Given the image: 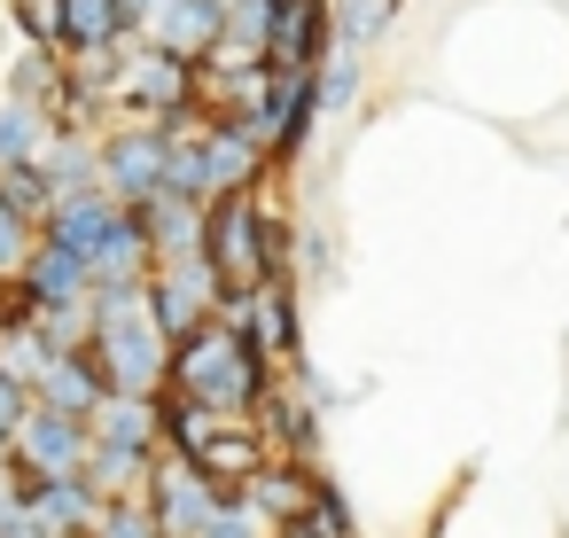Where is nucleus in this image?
<instances>
[{"label": "nucleus", "instance_id": "obj_10", "mask_svg": "<svg viewBox=\"0 0 569 538\" xmlns=\"http://www.w3.org/2000/svg\"><path fill=\"white\" fill-rule=\"evenodd\" d=\"M56 406H63V414H87V406H94V375H87V367H56Z\"/></svg>", "mask_w": 569, "mask_h": 538}, {"label": "nucleus", "instance_id": "obj_6", "mask_svg": "<svg viewBox=\"0 0 569 538\" xmlns=\"http://www.w3.org/2000/svg\"><path fill=\"white\" fill-rule=\"evenodd\" d=\"M87 281H94V273H87V258H71V250H56V242L32 258V297H48V305H71Z\"/></svg>", "mask_w": 569, "mask_h": 538}, {"label": "nucleus", "instance_id": "obj_3", "mask_svg": "<svg viewBox=\"0 0 569 538\" xmlns=\"http://www.w3.org/2000/svg\"><path fill=\"white\" fill-rule=\"evenodd\" d=\"M102 172H110L118 196H157V188H164V141H157V133H126V141L102 157Z\"/></svg>", "mask_w": 569, "mask_h": 538}, {"label": "nucleus", "instance_id": "obj_5", "mask_svg": "<svg viewBox=\"0 0 569 538\" xmlns=\"http://www.w3.org/2000/svg\"><path fill=\"white\" fill-rule=\"evenodd\" d=\"M118 32H126V9H118V0H63V24H56V40H71L79 56H102Z\"/></svg>", "mask_w": 569, "mask_h": 538}, {"label": "nucleus", "instance_id": "obj_11", "mask_svg": "<svg viewBox=\"0 0 569 538\" xmlns=\"http://www.w3.org/2000/svg\"><path fill=\"white\" fill-rule=\"evenodd\" d=\"M17 9L32 17V40H56V24H63V0H17Z\"/></svg>", "mask_w": 569, "mask_h": 538}, {"label": "nucleus", "instance_id": "obj_8", "mask_svg": "<svg viewBox=\"0 0 569 538\" xmlns=\"http://www.w3.org/2000/svg\"><path fill=\"white\" fill-rule=\"evenodd\" d=\"M359 94V56L351 48H336V63L328 71H312V110H343Z\"/></svg>", "mask_w": 569, "mask_h": 538}, {"label": "nucleus", "instance_id": "obj_2", "mask_svg": "<svg viewBox=\"0 0 569 538\" xmlns=\"http://www.w3.org/2000/svg\"><path fill=\"white\" fill-rule=\"evenodd\" d=\"M320 40H328L320 0H273V24H266V56L273 63H312Z\"/></svg>", "mask_w": 569, "mask_h": 538}, {"label": "nucleus", "instance_id": "obj_1", "mask_svg": "<svg viewBox=\"0 0 569 538\" xmlns=\"http://www.w3.org/2000/svg\"><path fill=\"white\" fill-rule=\"evenodd\" d=\"M266 211L250 203V196H227L219 211H203V242H196V258H203V273H219L227 289H258L266 281Z\"/></svg>", "mask_w": 569, "mask_h": 538}, {"label": "nucleus", "instance_id": "obj_9", "mask_svg": "<svg viewBox=\"0 0 569 538\" xmlns=\"http://www.w3.org/2000/svg\"><path fill=\"white\" fill-rule=\"evenodd\" d=\"M250 343H266V351H289V305L281 297H258V312H250Z\"/></svg>", "mask_w": 569, "mask_h": 538}, {"label": "nucleus", "instance_id": "obj_12", "mask_svg": "<svg viewBox=\"0 0 569 538\" xmlns=\"http://www.w3.org/2000/svg\"><path fill=\"white\" fill-rule=\"evenodd\" d=\"M118 9H126V24H133V17H141V24H149V17H157V9H164V0H118Z\"/></svg>", "mask_w": 569, "mask_h": 538}, {"label": "nucleus", "instance_id": "obj_7", "mask_svg": "<svg viewBox=\"0 0 569 538\" xmlns=\"http://www.w3.org/2000/svg\"><path fill=\"white\" fill-rule=\"evenodd\" d=\"M390 17H398V0H336V32H343V48H367Z\"/></svg>", "mask_w": 569, "mask_h": 538}, {"label": "nucleus", "instance_id": "obj_4", "mask_svg": "<svg viewBox=\"0 0 569 538\" xmlns=\"http://www.w3.org/2000/svg\"><path fill=\"white\" fill-rule=\"evenodd\" d=\"M110 219H118V203H79V196H63L56 211H48V242L56 250H71V258H94L102 250V235H110Z\"/></svg>", "mask_w": 569, "mask_h": 538}]
</instances>
